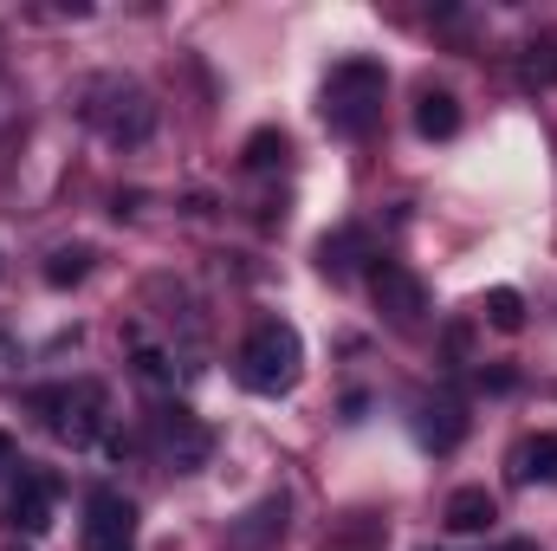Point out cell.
Instances as JSON below:
<instances>
[{
    "label": "cell",
    "instance_id": "cell-1",
    "mask_svg": "<svg viewBox=\"0 0 557 551\" xmlns=\"http://www.w3.org/2000/svg\"><path fill=\"white\" fill-rule=\"evenodd\" d=\"M383 91H389V72L376 59H337L324 91H318V111L337 137H363L383 111Z\"/></svg>",
    "mask_w": 557,
    "mask_h": 551
},
{
    "label": "cell",
    "instance_id": "cell-2",
    "mask_svg": "<svg viewBox=\"0 0 557 551\" xmlns=\"http://www.w3.org/2000/svg\"><path fill=\"white\" fill-rule=\"evenodd\" d=\"M78 111H85V124H91L98 137L124 143V149L149 143V131H156V105H149V91H143L137 78H117V72L91 78V85L78 91Z\"/></svg>",
    "mask_w": 557,
    "mask_h": 551
},
{
    "label": "cell",
    "instance_id": "cell-3",
    "mask_svg": "<svg viewBox=\"0 0 557 551\" xmlns=\"http://www.w3.org/2000/svg\"><path fill=\"white\" fill-rule=\"evenodd\" d=\"M298 370H305V338H298V325L260 318V325L247 331V344H240V383L260 390V396H285V390L298 383Z\"/></svg>",
    "mask_w": 557,
    "mask_h": 551
},
{
    "label": "cell",
    "instance_id": "cell-4",
    "mask_svg": "<svg viewBox=\"0 0 557 551\" xmlns=\"http://www.w3.org/2000/svg\"><path fill=\"white\" fill-rule=\"evenodd\" d=\"M33 409L39 421L65 441V448H91V441H104V421H111V396H104V383H52V390H39L33 396Z\"/></svg>",
    "mask_w": 557,
    "mask_h": 551
},
{
    "label": "cell",
    "instance_id": "cell-5",
    "mask_svg": "<svg viewBox=\"0 0 557 551\" xmlns=\"http://www.w3.org/2000/svg\"><path fill=\"white\" fill-rule=\"evenodd\" d=\"M85 551H137V506L117 487H91V500H85Z\"/></svg>",
    "mask_w": 557,
    "mask_h": 551
},
{
    "label": "cell",
    "instance_id": "cell-6",
    "mask_svg": "<svg viewBox=\"0 0 557 551\" xmlns=\"http://www.w3.org/2000/svg\"><path fill=\"white\" fill-rule=\"evenodd\" d=\"M156 448H162V461H169V467L195 474V467H208L214 434H208V428H201L188 409H162V415H156Z\"/></svg>",
    "mask_w": 557,
    "mask_h": 551
},
{
    "label": "cell",
    "instance_id": "cell-7",
    "mask_svg": "<svg viewBox=\"0 0 557 551\" xmlns=\"http://www.w3.org/2000/svg\"><path fill=\"white\" fill-rule=\"evenodd\" d=\"M370 292H376V305H383L396 325H416L421 311H428L421 279L409 273V267H396V260H376V267H370Z\"/></svg>",
    "mask_w": 557,
    "mask_h": 551
},
{
    "label": "cell",
    "instance_id": "cell-8",
    "mask_svg": "<svg viewBox=\"0 0 557 551\" xmlns=\"http://www.w3.org/2000/svg\"><path fill=\"white\" fill-rule=\"evenodd\" d=\"M52 500H59L52 474H26V480L13 487V500H7V526H13V532H26V539L52 532Z\"/></svg>",
    "mask_w": 557,
    "mask_h": 551
},
{
    "label": "cell",
    "instance_id": "cell-9",
    "mask_svg": "<svg viewBox=\"0 0 557 551\" xmlns=\"http://www.w3.org/2000/svg\"><path fill=\"white\" fill-rule=\"evenodd\" d=\"M278 532H285V500H260V506H247V513H240V519H234V526H227V546L234 551H267L278 539Z\"/></svg>",
    "mask_w": 557,
    "mask_h": 551
},
{
    "label": "cell",
    "instance_id": "cell-10",
    "mask_svg": "<svg viewBox=\"0 0 557 551\" xmlns=\"http://www.w3.org/2000/svg\"><path fill=\"white\" fill-rule=\"evenodd\" d=\"M447 532H486L493 519H499V500L486 493V487H460V493H447Z\"/></svg>",
    "mask_w": 557,
    "mask_h": 551
},
{
    "label": "cell",
    "instance_id": "cell-11",
    "mask_svg": "<svg viewBox=\"0 0 557 551\" xmlns=\"http://www.w3.org/2000/svg\"><path fill=\"white\" fill-rule=\"evenodd\" d=\"M512 480L532 487V480H557V434H532L519 454H512Z\"/></svg>",
    "mask_w": 557,
    "mask_h": 551
},
{
    "label": "cell",
    "instance_id": "cell-12",
    "mask_svg": "<svg viewBox=\"0 0 557 551\" xmlns=\"http://www.w3.org/2000/svg\"><path fill=\"white\" fill-rule=\"evenodd\" d=\"M416 131L421 137H454L460 131V105H454V91H421V105H416Z\"/></svg>",
    "mask_w": 557,
    "mask_h": 551
},
{
    "label": "cell",
    "instance_id": "cell-13",
    "mask_svg": "<svg viewBox=\"0 0 557 551\" xmlns=\"http://www.w3.org/2000/svg\"><path fill=\"white\" fill-rule=\"evenodd\" d=\"M460 434H467V415H460V403H434V409H421V441H428L434 454H447Z\"/></svg>",
    "mask_w": 557,
    "mask_h": 551
},
{
    "label": "cell",
    "instance_id": "cell-14",
    "mask_svg": "<svg viewBox=\"0 0 557 551\" xmlns=\"http://www.w3.org/2000/svg\"><path fill=\"white\" fill-rule=\"evenodd\" d=\"M480 311H486L493 331H519V325H525V298H519L512 285H493V292L480 298Z\"/></svg>",
    "mask_w": 557,
    "mask_h": 551
},
{
    "label": "cell",
    "instance_id": "cell-15",
    "mask_svg": "<svg viewBox=\"0 0 557 551\" xmlns=\"http://www.w3.org/2000/svg\"><path fill=\"white\" fill-rule=\"evenodd\" d=\"M131 351H137V377H143V383H156V390H169V383H175V364H169V351H156L143 331H131Z\"/></svg>",
    "mask_w": 557,
    "mask_h": 551
},
{
    "label": "cell",
    "instance_id": "cell-16",
    "mask_svg": "<svg viewBox=\"0 0 557 551\" xmlns=\"http://www.w3.org/2000/svg\"><path fill=\"white\" fill-rule=\"evenodd\" d=\"M85 273H91V247H59V254L46 260V285H59V292L78 285Z\"/></svg>",
    "mask_w": 557,
    "mask_h": 551
},
{
    "label": "cell",
    "instance_id": "cell-17",
    "mask_svg": "<svg viewBox=\"0 0 557 551\" xmlns=\"http://www.w3.org/2000/svg\"><path fill=\"white\" fill-rule=\"evenodd\" d=\"M357 247H363V241H357V234L344 228V234H331V241H318V267H324L331 279H344V273H350V260H357Z\"/></svg>",
    "mask_w": 557,
    "mask_h": 551
},
{
    "label": "cell",
    "instance_id": "cell-18",
    "mask_svg": "<svg viewBox=\"0 0 557 551\" xmlns=\"http://www.w3.org/2000/svg\"><path fill=\"white\" fill-rule=\"evenodd\" d=\"M557 78V39H532L525 46V85H552Z\"/></svg>",
    "mask_w": 557,
    "mask_h": 551
},
{
    "label": "cell",
    "instance_id": "cell-19",
    "mask_svg": "<svg viewBox=\"0 0 557 551\" xmlns=\"http://www.w3.org/2000/svg\"><path fill=\"white\" fill-rule=\"evenodd\" d=\"M278 156H285V137L278 131H253L247 137V169H273Z\"/></svg>",
    "mask_w": 557,
    "mask_h": 551
},
{
    "label": "cell",
    "instance_id": "cell-20",
    "mask_svg": "<svg viewBox=\"0 0 557 551\" xmlns=\"http://www.w3.org/2000/svg\"><path fill=\"white\" fill-rule=\"evenodd\" d=\"M20 364H26V344L0 325V383H7V377H20Z\"/></svg>",
    "mask_w": 557,
    "mask_h": 551
},
{
    "label": "cell",
    "instance_id": "cell-21",
    "mask_svg": "<svg viewBox=\"0 0 557 551\" xmlns=\"http://www.w3.org/2000/svg\"><path fill=\"white\" fill-rule=\"evenodd\" d=\"M7 461H13V434H0V467H7Z\"/></svg>",
    "mask_w": 557,
    "mask_h": 551
},
{
    "label": "cell",
    "instance_id": "cell-22",
    "mask_svg": "<svg viewBox=\"0 0 557 551\" xmlns=\"http://www.w3.org/2000/svg\"><path fill=\"white\" fill-rule=\"evenodd\" d=\"M506 551H539V546H506Z\"/></svg>",
    "mask_w": 557,
    "mask_h": 551
},
{
    "label": "cell",
    "instance_id": "cell-23",
    "mask_svg": "<svg viewBox=\"0 0 557 551\" xmlns=\"http://www.w3.org/2000/svg\"><path fill=\"white\" fill-rule=\"evenodd\" d=\"M13 551H20V546H13Z\"/></svg>",
    "mask_w": 557,
    "mask_h": 551
}]
</instances>
